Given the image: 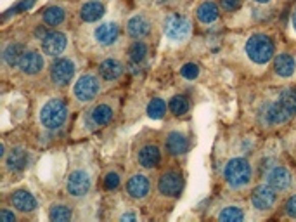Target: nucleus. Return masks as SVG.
<instances>
[{
    "label": "nucleus",
    "mask_w": 296,
    "mask_h": 222,
    "mask_svg": "<svg viewBox=\"0 0 296 222\" xmlns=\"http://www.w3.org/2000/svg\"><path fill=\"white\" fill-rule=\"evenodd\" d=\"M38 45L43 51V54L49 59L61 58V56H66L69 47H71V38L68 33L61 32L58 28H45L42 26L38 30Z\"/></svg>",
    "instance_id": "2eb2a0df"
},
{
    "label": "nucleus",
    "mask_w": 296,
    "mask_h": 222,
    "mask_svg": "<svg viewBox=\"0 0 296 222\" xmlns=\"http://www.w3.org/2000/svg\"><path fill=\"white\" fill-rule=\"evenodd\" d=\"M165 144V153H167L168 162L180 163L184 162L193 147V132L185 124L168 125L161 130Z\"/></svg>",
    "instance_id": "1a4fd4ad"
},
{
    "label": "nucleus",
    "mask_w": 296,
    "mask_h": 222,
    "mask_svg": "<svg viewBox=\"0 0 296 222\" xmlns=\"http://www.w3.org/2000/svg\"><path fill=\"white\" fill-rule=\"evenodd\" d=\"M130 160L133 167L147 172H156L163 167L167 153H165L163 136L156 130L144 129L132 139L130 146Z\"/></svg>",
    "instance_id": "20e7f679"
},
{
    "label": "nucleus",
    "mask_w": 296,
    "mask_h": 222,
    "mask_svg": "<svg viewBox=\"0 0 296 222\" xmlns=\"http://www.w3.org/2000/svg\"><path fill=\"white\" fill-rule=\"evenodd\" d=\"M107 0H84L76 9V19L80 24H95L106 17Z\"/></svg>",
    "instance_id": "4be33fe9"
},
{
    "label": "nucleus",
    "mask_w": 296,
    "mask_h": 222,
    "mask_svg": "<svg viewBox=\"0 0 296 222\" xmlns=\"http://www.w3.org/2000/svg\"><path fill=\"white\" fill-rule=\"evenodd\" d=\"M239 52L237 61H241L250 69H263L276 58V42L268 33L253 32L246 35L241 43H236Z\"/></svg>",
    "instance_id": "39448f33"
},
{
    "label": "nucleus",
    "mask_w": 296,
    "mask_h": 222,
    "mask_svg": "<svg viewBox=\"0 0 296 222\" xmlns=\"http://www.w3.org/2000/svg\"><path fill=\"white\" fill-rule=\"evenodd\" d=\"M199 73H201V66H199L198 63H185L184 66L180 68V77L189 82L196 80V78L199 77Z\"/></svg>",
    "instance_id": "72a5a7b5"
},
{
    "label": "nucleus",
    "mask_w": 296,
    "mask_h": 222,
    "mask_svg": "<svg viewBox=\"0 0 296 222\" xmlns=\"http://www.w3.org/2000/svg\"><path fill=\"white\" fill-rule=\"evenodd\" d=\"M168 113L172 118H185L191 113V99L185 94H173L168 99Z\"/></svg>",
    "instance_id": "2f4dec72"
},
{
    "label": "nucleus",
    "mask_w": 296,
    "mask_h": 222,
    "mask_svg": "<svg viewBox=\"0 0 296 222\" xmlns=\"http://www.w3.org/2000/svg\"><path fill=\"white\" fill-rule=\"evenodd\" d=\"M219 182L227 193H245L253 182V165L245 155H232L217 167Z\"/></svg>",
    "instance_id": "423d86ee"
},
{
    "label": "nucleus",
    "mask_w": 296,
    "mask_h": 222,
    "mask_svg": "<svg viewBox=\"0 0 296 222\" xmlns=\"http://www.w3.org/2000/svg\"><path fill=\"white\" fill-rule=\"evenodd\" d=\"M194 19L203 28L219 26L222 19V9L217 0H198L194 7Z\"/></svg>",
    "instance_id": "412c9836"
},
{
    "label": "nucleus",
    "mask_w": 296,
    "mask_h": 222,
    "mask_svg": "<svg viewBox=\"0 0 296 222\" xmlns=\"http://www.w3.org/2000/svg\"><path fill=\"white\" fill-rule=\"evenodd\" d=\"M97 73L101 75V78L106 82L107 85L111 84H118L127 75V63L125 59L118 58V56H104V58L97 63Z\"/></svg>",
    "instance_id": "aec40b11"
},
{
    "label": "nucleus",
    "mask_w": 296,
    "mask_h": 222,
    "mask_svg": "<svg viewBox=\"0 0 296 222\" xmlns=\"http://www.w3.org/2000/svg\"><path fill=\"white\" fill-rule=\"evenodd\" d=\"M222 9V12H236L241 9L243 0H217Z\"/></svg>",
    "instance_id": "c9c22d12"
},
{
    "label": "nucleus",
    "mask_w": 296,
    "mask_h": 222,
    "mask_svg": "<svg viewBox=\"0 0 296 222\" xmlns=\"http://www.w3.org/2000/svg\"><path fill=\"white\" fill-rule=\"evenodd\" d=\"M125 172L123 168H120L118 165H110L101 172L99 176V189L102 193H116L120 188H123L125 184Z\"/></svg>",
    "instance_id": "b1692460"
},
{
    "label": "nucleus",
    "mask_w": 296,
    "mask_h": 222,
    "mask_svg": "<svg viewBox=\"0 0 296 222\" xmlns=\"http://www.w3.org/2000/svg\"><path fill=\"white\" fill-rule=\"evenodd\" d=\"M28 49V45L23 42H6L4 43V49H2V61H4V66L9 68H17L19 64V59L23 58L24 51Z\"/></svg>",
    "instance_id": "c756f323"
},
{
    "label": "nucleus",
    "mask_w": 296,
    "mask_h": 222,
    "mask_svg": "<svg viewBox=\"0 0 296 222\" xmlns=\"http://www.w3.org/2000/svg\"><path fill=\"white\" fill-rule=\"evenodd\" d=\"M272 73L279 80H291L296 75V56L291 52H281L272 61Z\"/></svg>",
    "instance_id": "a878e982"
},
{
    "label": "nucleus",
    "mask_w": 296,
    "mask_h": 222,
    "mask_svg": "<svg viewBox=\"0 0 296 222\" xmlns=\"http://www.w3.org/2000/svg\"><path fill=\"white\" fill-rule=\"evenodd\" d=\"M250 205L258 214H267L277 205V191L268 182H260L251 189Z\"/></svg>",
    "instance_id": "6ab92c4d"
},
{
    "label": "nucleus",
    "mask_w": 296,
    "mask_h": 222,
    "mask_svg": "<svg viewBox=\"0 0 296 222\" xmlns=\"http://www.w3.org/2000/svg\"><path fill=\"white\" fill-rule=\"evenodd\" d=\"M265 182H268L277 193H284L293 186V174L284 165H274V167L268 168L267 176H265Z\"/></svg>",
    "instance_id": "393cba45"
},
{
    "label": "nucleus",
    "mask_w": 296,
    "mask_h": 222,
    "mask_svg": "<svg viewBox=\"0 0 296 222\" xmlns=\"http://www.w3.org/2000/svg\"><path fill=\"white\" fill-rule=\"evenodd\" d=\"M120 103H121L120 92H113L102 94L92 104L84 108L80 115L76 116L75 124L71 127V132H69L71 139L78 141V139L89 137L95 132H101L102 129L110 127L120 113Z\"/></svg>",
    "instance_id": "7ed1b4c3"
},
{
    "label": "nucleus",
    "mask_w": 296,
    "mask_h": 222,
    "mask_svg": "<svg viewBox=\"0 0 296 222\" xmlns=\"http://www.w3.org/2000/svg\"><path fill=\"white\" fill-rule=\"evenodd\" d=\"M294 111L282 101L281 94H277V99L274 101L263 103L262 106L258 108V113H256V118H258V124L262 127H279V125H284L293 118Z\"/></svg>",
    "instance_id": "4468645a"
},
{
    "label": "nucleus",
    "mask_w": 296,
    "mask_h": 222,
    "mask_svg": "<svg viewBox=\"0 0 296 222\" xmlns=\"http://www.w3.org/2000/svg\"><path fill=\"white\" fill-rule=\"evenodd\" d=\"M294 24H296V14H294Z\"/></svg>",
    "instance_id": "58836bf2"
},
{
    "label": "nucleus",
    "mask_w": 296,
    "mask_h": 222,
    "mask_svg": "<svg viewBox=\"0 0 296 222\" xmlns=\"http://www.w3.org/2000/svg\"><path fill=\"white\" fill-rule=\"evenodd\" d=\"M251 2L255 4V6H268V4H272V0H251Z\"/></svg>",
    "instance_id": "4c0bfd02"
},
{
    "label": "nucleus",
    "mask_w": 296,
    "mask_h": 222,
    "mask_svg": "<svg viewBox=\"0 0 296 222\" xmlns=\"http://www.w3.org/2000/svg\"><path fill=\"white\" fill-rule=\"evenodd\" d=\"M125 28L116 19H102L90 28V42L92 51L104 52L110 56V52L120 49L123 40Z\"/></svg>",
    "instance_id": "9d476101"
},
{
    "label": "nucleus",
    "mask_w": 296,
    "mask_h": 222,
    "mask_svg": "<svg viewBox=\"0 0 296 222\" xmlns=\"http://www.w3.org/2000/svg\"><path fill=\"white\" fill-rule=\"evenodd\" d=\"M2 160H4V170L11 174H19L26 170L33 162L32 153L23 146H12L9 153L4 151Z\"/></svg>",
    "instance_id": "5701e85b"
},
{
    "label": "nucleus",
    "mask_w": 296,
    "mask_h": 222,
    "mask_svg": "<svg viewBox=\"0 0 296 222\" xmlns=\"http://www.w3.org/2000/svg\"><path fill=\"white\" fill-rule=\"evenodd\" d=\"M125 35L130 40H151L156 32V21L144 11L133 12L127 17L123 24Z\"/></svg>",
    "instance_id": "f3484780"
},
{
    "label": "nucleus",
    "mask_w": 296,
    "mask_h": 222,
    "mask_svg": "<svg viewBox=\"0 0 296 222\" xmlns=\"http://www.w3.org/2000/svg\"><path fill=\"white\" fill-rule=\"evenodd\" d=\"M99 167L90 150L80 147L69 156L68 170L63 181L64 196L73 202H84L99 184Z\"/></svg>",
    "instance_id": "f257e3e1"
},
{
    "label": "nucleus",
    "mask_w": 296,
    "mask_h": 222,
    "mask_svg": "<svg viewBox=\"0 0 296 222\" xmlns=\"http://www.w3.org/2000/svg\"><path fill=\"white\" fill-rule=\"evenodd\" d=\"M213 219L220 222H241L246 219L245 208L239 203H225L217 208V214L213 215Z\"/></svg>",
    "instance_id": "7c9ffc66"
},
{
    "label": "nucleus",
    "mask_w": 296,
    "mask_h": 222,
    "mask_svg": "<svg viewBox=\"0 0 296 222\" xmlns=\"http://www.w3.org/2000/svg\"><path fill=\"white\" fill-rule=\"evenodd\" d=\"M121 189H123V196L128 203L142 205L154 193V179L151 177V172L137 168L128 174Z\"/></svg>",
    "instance_id": "f8f14e48"
},
{
    "label": "nucleus",
    "mask_w": 296,
    "mask_h": 222,
    "mask_svg": "<svg viewBox=\"0 0 296 222\" xmlns=\"http://www.w3.org/2000/svg\"><path fill=\"white\" fill-rule=\"evenodd\" d=\"M47 82L49 87L56 92H66L73 82L76 80L78 73V61L75 56H61L49 61V68H47Z\"/></svg>",
    "instance_id": "9b49d317"
},
{
    "label": "nucleus",
    "mask_w": 296,
    "mask_h": 222,
    "mask_svg": "<svg viewBox=\"0 0 296 222\" xmlns=\"http://www.w3.org/2000/svg\"><path fill=\"white\" fill-rule=\"evenodd\" d=\"M284 214L291 219H296V194L289 196L288 202L284 203Z\"/></svg>",
    "instance_id": "e433bc0d"
},
{
    "label": "nucleus",
    "mask_w": 296,
    "mask_h": 222,
    "mask_svg": "<svg viewBox=\"0 0 296 222\" xmlns=\"http://www.w3.org/2000/svg\"><path fill=\"white\" fill-rule=\"evenodd\" d=\"M19 219H21V215L17 214L14 208L2 203V208H0V222H16Z\"/></svg>",
    "instance_id": "f704fd0d"
},
{
    "label": "nucleus",
    "mask_w": 296,
    "mask_h": 222,
    "mask_svg": "<svg viewBox=\"0 0 296 222\" xmlns=\"http://www.w3.org/2000/svg\"><path fill=\"white\" fill-rule=\"evenodd\" d=\"M73 111L69 97H64L63 92L52 90V94L43 95L35 110V125L42 139H59L68 134Z\"/></svg>",
    "instance_id": "f03ea898"
},
{
    "label": "nucleus",
    "mask_w": 296,
    "mask_h": 222,
    "mask_svg": "<svg viewBox=\"0 0 296 222\" xmlns=\"http://www.w3.org/2000/svg\"><path fill=\"white\" fill-rule=\"evenodd\" d=\"M161 32L170 43L180 45V43L189 40L193 35V19L182 12H168L163 17Z\"/></svg>",
    "instance_id": "ddd939ff"
},
{
    "label": "nucleus",
    "mask_w": 296,
    "mask_h": 222,
    "mask_svg": "<svg viewBox=\"0 0 296 222\" xmlns=\"http://www.w3.org/2000/svg\"><path fill=\"white\" fill-rule=\"evenodd\" d=\"M73 200H54L47 207V219L50 222H69L75 217V208H73Z\"/></svg>",
    "instance_id": "bb28decb"
},
{
    "label": "nucleus",
    "mask_w": 296,
    "mask_h": 222,
    "mask_svg": "<svg viewBox=\"0 0 296 222\" xmlns=\"http://www.w3.org/2000/svg\"><path fill=\"white\" fill-rule=\"evenodd\" d=\"M47 68H49V58L43 54L42 49H37V47H28L24 51L23 58L19 59V64H17V71H19L21 77L24 78H38L42 77L43 73H47Z\"/></svg>",
    "instance_id": "dca6fc26"
},
{
    "label": "nucleus",
    "mask_w": 296,
    "mask_h": 222,
    "mask_svg": "<svg viewBox=\"0 0 296 222\" xmlns=\"http://www.w3.org/2000/svg\"><path fill=\"white\" fill-rule=\"evenodd\" d=\"M107 84L102 80L101 75L97 73V69H89L76 77V80L73 82L71 89H69V103L75 111H82L89 104H92L95 99H99L106 92Z\"/></svg>",
    "instance_id": "6e6552de"
},
{
    "label": "nucleus",
    "mask_w": 296,
    "mask_h": 222,
    "mask_svg": "<svg viewBox=\"0 0 296 222\" xmlns=\"http://www.w3.org/2000/svg\"><path fill=\"white\" fill-rule=\"evenodd\" d=\"M185 188V174L180 163L170 162L158 170L154 179V203L161 207H172L182 196Z\"/></svg>",
    "instance_id": "0eeeda50"
},
{
    "label": "nucleus",
    "mask_w": 296,
    "mask_h": 222,
    "mask_svg": "<svg viewBox=\"0 0 296 222\" xmlns=\"http://www.w3.org/2000/svg\"><path fill=\"white\" fill-rule=\"evenodd\" d=\"M2 203H6L19 214L21 217H32L38 212V200L37 196L26 188H16L4 194Z\"/></svg>",
    "instance_id": "a211bd4d"
},
{
    "label": "nucleus",
    "mask_w": 296,
    "mask_h": 222,
    "mask_svg": "<svg viewBox=\"0 0 296 222\" xmlns=\"http://www.w3.org/2000/svg\"><path fill=\"white\" fill-rule=\"evenodd\" d=\"M127 61L130 64H142L146 63L151 54L149 40H130V43L125 49Z\"/></svg>",
    "instance_id": "c85d7f7f"
},
{
    "label": "nucleus",
    "mask_w": 296,
    "mask_h": 222,
    "mask_svg": "<svg viewBox=\"0 0 296 222\" xmlns=\"http://www.w3.org/2000/svg\"><path fill=\"white\" fill-rule=\"evenodd\" d=\"M147 116L152 120H163L168 111V103L163 97H152L147 104Z\"/></svg>",
    "instance_id": "473e14b6"
},
{
    "label": "nucleus",
    "mask_w": 296,
    "mask_h": 222,
    "mask_svg": "<svg viewBox=\"0 0 296 222\" xmlns=\"http://www.w3.org/2000/svg\"><path fill=\"white\" fill-rule=\"evenodd\" d=\"M40 19L49 28H61L68 21V11L63 6H59V4H54V6L43 9L40 12Z\"/></svg>",
    "instance_id": "cd10ccee"
}]
</instances>
